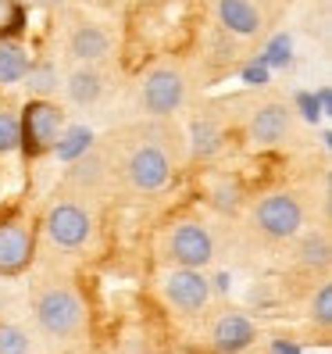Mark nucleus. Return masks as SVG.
<instances>
[{
    "label": "nucleus",
    "mask_w": 332,
    "mask_h": 354,
    "mask_svg": "<svg viewBox=\"0 0 332 354\" xmlns=\"http://www.w3.org/2000/svg\"><path fill=\"white\" fill-rule=\"evenodd\" d=\"M32 329L54 347H75L90 337V301L68 279H47L29 297Z\"/></svg>",
    "instance_id": "obj_1"
},
{
    "label": "nucleus",
    "mask_w": 332,
    "mask_h": 354,
    "mask_svg": "<svg viewBox=\"0 0 332 354\" xmlns=\"http://www.w3.org/2000/svg\"><path fill=\"white\" fill-rule=\"evenodd\" d=\"M43 240L61 254H86L97 243V207L86 194L61 190L47 204L43 222L36 225Z\"/></svg>",
    "instance_id": "obj_2"
},
{
    "label": "nucleus",
    "mask_w": 332,
    "mask_h": 354,
    "mask_svg": "<svg viewBox=\"0 0 332 354\" xmlns=\"http://www.w3.org/2000/svg\"><path fill=\"white\" fill-rule=\"evenodd\" d=\"M311 218V207L297 190H268L246 204V229L268 247H286Z\"/></svg>",
    "instance_id": "obj_3"
},
{
    "label": "nucleus",
    "mask_w": 332,
    "mask_h": 354,
    "mask_svg": "<svg viewBox=\"0 0 332 354\" xmlns=\"http://www.w3.org/2000/svg\"><path fill=\"white\" fill-rule=\"evenodd\" d=\"M111 172L118 176V183L126 186L129 194L150 197V194H161L164 186L172 183L175 158H172L164 140H154L150 133H143L133 147H126V154L111 165Z\"/></svg>",
    "instance_id": "obj_4"
},
{
    "label": "nucleus",
    "mask_w": 332,
    "mask_h": 354,
    "mask_svg": "<svg viewBox=\"0 0 332 354\" xmlns=\"http://www.w3.org/2000/svg\"><path fill=\"white\" fill-rule=\"evenodd\" d=\"M157 254H161V265L211 268L218 261V236H215V229L197 215L172 218L164 225L161 240H157Z\"/></svg>",
    "instance_id": "obj_5"
},
{
    "label": "nucleus",
    "mask_w": 332,
    "mask_h": 354,
    "mask_svg": "<svg viewBox=\"0 0 332 354\" xmlns=\"http://www.w3.org/2000/svg\"><path fill=\"white\" fill-rule=\"evenodd\" d=\"M157 294L161 304L182 322H200L207 308L215 304V283L207 268H175L164 265L157 276Z\"/></svg>",
    "instance_id": "obj_6"
},
{
    "label": "nucleus",
    "mask_w": 332,
    "mask_h": 354,
    "mask_svg": "<svg viewBox=\"0 0 332 354\" xmlns=\"http://www.w3.org/2000/svg\"><path fill=\"white\" fill-rule=\"evenodd\" d=\"M190 97V75L179 61H154L136 82V104L147 118H172Z\"/></svg>",
    "instance_id": "obj_7"
},
{
    "label": "nucleus",
    "mask_w": 332,
    "mask_h": 354,
    "mask_svg": "<svg viewBox=\"0 0 332 354\" xmlns=\"http://www.w3.org/2000/svg\"><path fill=\"white\" fill-rule=\"evenodd\" d=\"M18 122H22V147L18 151H26L29 158L50 154L57 147V140L65 136V126H68L65 108L50 97H29Z\"/></svg>",
    "instance_id": "obj_8"
},
{
    "label": "nucleus",
    "mask_w": 332,
    "mask_h": 354,
    "mask_svg": "<svg viewBox=\"0 0 332 354\" xmlns=\"http://www.w3.org/2000/svg\"><path fill=\"white\" fill-rule=\"evenodd\" d=\"M204 322V337L211 354H246L257 344V322L240 308H207Z\"/></svg>",
    "instance_id": "obj_9"
},
{
    "label": "nucleus",
    "mask_w": 332,
    "mask_h": 354,
    "mask_svg": "<svg viewBox=\"0 0 332 354\" xmlns=\"http://www.w3.org/2000/svg\"><path fill=\"white\" fill-rule=\"evenodd\" d=\"M36 243H39V229L29 215L22 212L0 215V276L14 279L29 272V265L36 261Z\"/></svg>",
    "instance_id": "obj_10"
},
{
    "label": "nucleus",
    "mask_w": 332,
    "mask_h": 354,
    "mask_svg": "<svg viewBox=\"0 0 332 354\" xmlns=\"http://www.w3.org/2000/svg\"><path fill=\"white\" fill-rule=\"evenodd\" d=\"M293 129H297V115L286 100H264L251 111V118H246V140L261 151L282 147V143L293 136Z\"/></svg>",
    "instance_id": "obj_11"
},
{
    "label": "nucleus",
    "mask_w": 332,
    "mask_h": 354,
    "mask_svg": "<svg viewBox=\"0 0 332 354\" xmlns=\"http://www.w3.org/2000/svg\"><path fill=\"white\" fill-rule=\"evenodd\" d=\"M286 247H289V261H293V268L300 276H307V279L329 276V268H332V240H329L325 225H304Z\"/></svg>",
    "instance_id": "obj_12"
},
{
    "label": "nucleus",
    "mask_w": 332,
    "mask_h": 354,
    "mask_svg": "<svg viewBox=\"0 0 332 354\" xmlns=\"http://www.w3.org/2000/svg\"><path fill=\"white\" fill-rule=\"evenodd\" d=\"M115 50L111 32L100 22H90V18H72L65 29V54L75 61V65H104Z\"/></svg>",
    "instance_id": "obj_13"
},
{
    "label": "nucleus",
    "mask_w": 332,
    "mask_h": 354,
    "mask_svg": "<svg viewBox=\"0 0 332 354\" xmlns=\"http://www.w3.org/2000/svg\"><path fill=\"white\" fill-rule=\"evenodd\" d=\"M111 176V161L104 158V151L97 147H86L79 158H72V169L65 176V190H75V194H86L93 197L104 183Z\"/></svg>",
    "instance_id": "obj_14"
},
{
    "label": "nucleus",
    "mask_w": 332,
    "mask_h": 354,
    "mask_svg": "<svg viewBox=\"0 0 332 354\" xmlns=\"http://www.w3.org/2000/svg\"><path fill=\"white\" fill-rule=\"evenodd\" d=\"M218 26L233 36H257L264 29V15L254 0H215Z\"/></svg>",
    "instance_id": "obj_15"
},
{
    "label": "nucleus",
    "mask_w": 332,
    "mask_h": 354,
    "mask_svg": "<svg viewBox=\"0 0 332 354\" xmlns=\"http://www.w3.org/2000/svg\"><path fill=\"white\" fill-rule=\"evenodd\" d=\"M61 90H65L68 104H75V108H93V104L104 97L100 65H72V72L65 75V82H61Z\"/></svg>",
    "instance_id": "obj_16"
},
{
    "label": "nucleus",
    "mask_w": 332,
    "mask_h": 354,
    "mask_svg": "<svg viewBox=\"0 0 332 354\" xmlns=\"http://www.w3.org/2000/svg\"><path fill=\"white\" fill-rule=\"evenodd\" d=\"M304 319L311 329L329 337V329H332V279L329 276L311 279L307 294H304Z\"/></svg>",
    "instance_id": "obj_17"
},
{
    "label": "nucleus",
    "mask_w": 332,
    "mask_h": 354,
    "mask_svg": "<svg viewBox=\"0 0 332 354\" xmlns=\"http://www.w3.org/2000/svg\"><path fill=\"white\" fill-rule=\"evenodd\" d=\"M32 68V54L26 44H18L11 36H0V90L18 86Z\"/></svg>",
    "instance_id": "obj_18"
},
{
    "label": "nucleus",
    "mask_w": 332,
    "mask_h": 354,
    "mask_svg": "<svg viewBox=\"0 0 332 354\" xmlns=\"http://www.w3.org/2000/svg\"><path fill=\"white\" fill-rule=\"evenodd\" d=\"M207 201H211L218 212H240V207H243V190H240L236 179L215 176L211 186H207Z\"/></svg>",
    "instance_id": "obj_19"
},
{
    "label": "nucleus",
    "mask_w": 332,
    "mask_h": 354,
    "mask_svg": "<svg viewBox=\"0 0 332 354\" xmlns=\"http://www.w3.org/2000/svg\"><path fill=\"white\" fill-rule=\"evenodd\" d=\"M0 354H32L29 329H22L18 322H4V319H0Z\"/></svg>",
    "instance_id": "obj_20"
},
{
    "label": "nucleus",
    "mask_w": 332,
    "mask_h": 354,
    "mask_svg": "<svg viewBox=\"0 0 332 354\" xmlns=\"http://www.w3.org/2000/svg\"><path fill=\"white\" fill-rule=\"evenodd\" d=\"M22 147V122H18V111L0 108V158L14 154Z\"/></svg>",
    "instance_id": "obj_21"
},
{
    "label": "nucleus",
    "mask_w": 332,
    "mask_h": 354,
    "mask_svg": "<svg viewBox=\"0 0 332 354\" xmlns=\"http://www.w3.org/2000/svg\"><path fill=\"white\" fill-rule=\"evenodd\" d=\"M22 82L29 86L32 97H50L57 90V68L54 65H36V61H32V68H29V75Z\"/></svg>",
    "instance_id": "obj_22"
},
{
    "label": "nucleus",
    "mask_w": 332,
    "mask_h": 354,
    "mask_svg": "<svg viewBox=\"0 0 332 354\" xmlns=\"http://www.w3.org/2000/svg\"><path fill=\"white\" fill-rule=\"evenodd\" d=\"M115 354H154V344L147 337V329H143V326L121 329V337L115 344Z\"/></svg>",
    "instance_id": "obj_23"
},
{
    "label": "nucleus",
    "mask_w": 332,
    "mask_h": 354,
    "mask_svg": "<svg viewBox=\"0 0 332 354\" xmlns=\"http://www.w3.org/2000/svg\"><path fill=\"white\" fill-rule=\"evenodd\" d=\"M90 140H93V136H90L86 129H72L68 136H61V140H57V147H54V151H57L61 158H68V161H72V158H79L82 151L90 147Z\"/></svg>",
    "instance_id": "obj_24"
},
{
    "label": "nucleus",
    "mask_w": 332,
    "mask_h": 354,
    "mask_svg": "<svg viewBox=\"0 0 332 354\" xmlns=\"http://www.w3.org/2000/svg\"><path fill=\"white\" fill-rule=\"evenodd\" d=\"M193 136H197V140H193V151H197L200 158H211V154L222 147V136L207 126V122H200V126L193 129Z\"/></svg>",
    "instance_id": "obj_25"
},
{
    "label": "nucleus",
    "mask_w": 332,
    "mask_h": 354,
    "mask_svg": "<svg viewBox=\"0 0 332 354\" xmlns=\"http://www.w3.org/2000/svg\"><path fill=\"white\" fill-rule=\"evenodd\" d=\"M289 57V39L286 36H279L272 47H268V65H282V61Z\"/></svg>",
    "instance_id": "obj_26"
},
{
    "label": "nucleus",
    "mask_w": 332,
    "mask_h": 354,
    "mask_svg": "<svg viewBox=\"0 0 332 354\" xmlns=\"http://www.w3.org/2000/svg\"><path fill=\"white\" fill-rule=\"evenodd\" d=\"M300 108H304V118H318V100L315 97H300Z\"/></svg>",
    "instance_id": "obj_27"
},
{
    "label": "nucleus",
    "mask_w": 332,
    "mask_h": 354,
    "mask_svg": "<svg viewBox=\"0 0 332 354\" xmlns=\"http://www.w3.org/2000/svg\"><path fill=\"white\" fill-rule=\"evenodd\" d=\"M246 79H251L254 86H264V68H261V65H254V68H246Z\"/></svg>",
    "instance_id": "obj_28"
},
{
    "label": "nucleus",
    "mask_w": 332,
    "mask_h": 354,
    "mask_svg": "<svg viewBox=\"0 0 332 354\" xmlns=\"http://www.w3.org/2000/svg\"><path fill=\"white\" fill-rule=\"evenodd\" d=\"M29 4H54V0H29Z\"/></svg>",
    "instance_id": "obj_29"
},
{
    "label": "nucleus",
    "mask_w": 332,
    "mask_h": 354,
    "mask_svg": "<svg viewBox=\"0 0 332 354\" xmlns=\"http://www.w3.org/2000/svg\"><path fill=\"white\" fill-rule=\"evenodd\" d=\"M0 186H4V172H0Z\"/></svg>",
    "instance_id": "obj_30"
}]
</instances>
